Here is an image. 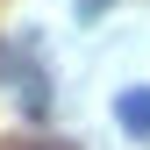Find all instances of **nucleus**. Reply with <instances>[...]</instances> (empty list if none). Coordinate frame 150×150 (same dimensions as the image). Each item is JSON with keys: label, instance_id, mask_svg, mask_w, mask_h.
Segmentation results:
<instances>
[{"label": "nucleus", "instance_id": "f257e3e1", "mask_svg": "<svg viewBox=\"0 0 150 150\" xmlns=\"http://www.w3.org/2000/svg\"><path fill=\"white\" fill-rule=\"evenodd\" d=\"M115 122H122L136 143H150V86H122V93H115Z\"/></svg>", "mask_w": 150, "mask_h": 150}]
</instances>
